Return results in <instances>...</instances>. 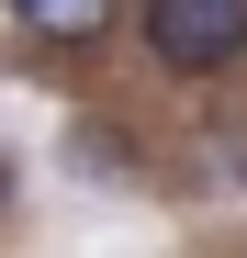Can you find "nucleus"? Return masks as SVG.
Instances as JSON below:
<instances>
[{"mask_svg": "<svg viewBox=\"0 0 247 258\" xmlns=\"http://www.w3.org/2000/svg\"><path fill=\"white\" fill-rule=\"evenodd\" d=\"M68 168H90V180H124V146H112V135H68Z\"/></svg>", "mask_w": 247, "mask_h": 258, "instance_id": "obj_3", "label": "nucleus"}, {"mask_svg": "<svg viewBox=\"0 0 247 258\" xmlns=\"http://www.w3.org/2000/svg\"><path fill=\"white\" fill-rule=\"evenodd\" d=\"M124 0H12V23L23 34H45V45H90V34H112Z\"/></svg>", "mask_w": 247, "mask_h": 258, "instance_id": "obj_2", "label": "nucleus"}, {"mask_svg": "<svg viewBox=\"0 0 247 258\" xmlns=\"http://www.w3.org/2000/svg\"><path fill=\"white\" fill-rule=\"evenodd\" d=\"M0 213H12V157H0Z\"/></svg>", "mask_w": 247, "mask_h": 258, "instance_id": "obj_4", "label": "nucleus"}, {"mask_svg": "<svg viewBox=\"0 0 247 258\" xmlns=\"http://www.w3.org/2000/svg\"><path fill=\"white\" fill-rule=\"evenodd\" d=\"M146 56L169 79H225L247 56V0H146Z\"/></svg>", "mask_w": 247, "mask_h": 258, "instance_id": "obj_1", "label": "nucleus"}]
</instances>
